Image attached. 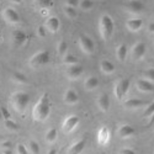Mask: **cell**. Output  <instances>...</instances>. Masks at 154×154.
<instances>
[{"instance_id": "1", "label": "cell", "mask_w": 154, "mask_h": 154, "mask_svg": "<svg viewBox=\"0 0 154 154\" xmlns=\"http://www.w3.org/2000/svg\"><path fill=\"white\" fill-rule=\"evenodd\" d=\"M49 115H51V101L48 94L45 93L38 99V101L32 109V119L35 122H43L49 117Z\"/></svg>"}, {"instance_id": "2", "label": "cell", "mask_w": 154, "mask_h": 154, "mask_svg": "<svg viewBox=\"0 0 154 154\" xmlns=\"http://www.w3.org/2000/svg\"><path fill=\"white\" fill-rule=\"evenodd\" d=\"M30 101H31V96L27 93L21 90L12 93L11 95V105L14 107V110L19 113H23L26 111L27 106L30 105Z\"/></svg>"}, {"instance_id": "3", "label": "cell", "mask_w": 154, "mask_h": 154, "mask_svg": "<svg viewBox=\"0 0 154 154\" xmlns=\"http://www.w3.org/2000/svg\"><path fill=\"white\" fill-rule=\"evenodd\" d=\"M113 29H115V22L112 17L109 14H104L99 21V30H100L101 37L104 40H109L113 33Z\"/></svg>"}, {"instance_id": "4", "label": "cell", "mask_w": 154, "mask_h": 154, "mask_svg": "<svg viewBox=\"0 0 154 154\" xmlns=\"http://www.w3.org/2000/svg\"><path fill=\"white\" fill-rule=\"evenodd\" d=\"M51 59V56L47 51H38L36 52L29 60V64L30 67L32 68H38V67H42V66H46V64L49 62Z\"/></svg>"}, {"instance_id": "5", "label": "cell", "mask_w": 154, "mask_h": 154, "mask_svg": "<svg viewBox=\"0 0 154 154\" xmlns=\"http://www.w3.org/2000/svg\"><path fill=\"white\" fill-rule=\"evenodd\" d=\"M130 85H131V82L130 79H121L120 82H117L116 84H115V88H113V94L115 96H116L117 100H122L123 96L128 93V90H130Z\"/></svg>"}, {"instance_id": "6", "label": "cell", "mask_w": 154, "mask_h": 154, "mask_svg": "<svg viewBox=\"0 0 154 154\" xmlns=\"http://www.w3.org/2000/svg\"><path fill=\"white\" fill-rule=\"evenodd\" d=\"M79 46L80 49L85 54H93L94 51H95V43L89 36L86 35H82L79 37Z\"/></svg>"}, {"instance_id": "7", "label": "cell", "mask_w": 154, "mask_h": 154, "mask_svg": "<svg viewBox=\"0 0 154 154\" xmlns=\"http://www.w3.org/2000/svg\"><path fill=\"white\" fill-rule=\"evenodd\" d=\"M80 122V119L78 116H75V115H70V116H68L66 120L63 121V125H62V130L64 133H70L73 132L76 126L79 125Z\"/></svg>"}, {"instance_id": "8", "label": "cell", "mask_w": 154, "mask_h": 154, "mask_svg": "<svg viewBox=\"0 0 154 154\" xmlns=\"http://www.w3.org/2000/svg\"><path fill=\"white\" fill-rule=\"evenodd\" d=\"M146 52H147V47H146V43L144 42H136L132 47V51H131V54H132V58L134 60H140L144 56H146Z\"/></svg>"}, {"instance_id": "9", "label": "cell", "mask_w": 154, "mask_h": 154, "mask_svg": "<svg viewBox=\"0 0 154 154\" xmlns=\"http://www.w3.org/2000/svg\"><path fill=\"white\" fill-rule=\"evenodd\" d=\"M3 17L9 23L16 25V23L20 22V15H19V12L15 9H12V8H6V9L3 10Z\"/></svg>"}, {"instance_id": "10", "label": "cell", "mask_w": 154, "mask_h": 154, "mask_svg": "<svg viewBox=\"0 0 154 154\" xmlns=\"http://www.w3.org/2000/svg\"><path fill=\"white\" fill-rule=\"evenodd\" d=\"M83 67L79 66V64H74V66H69L67 72H66V75L67 78L70 79V80H75V79H79L80 76L83 75Z\"/></svg>"}, {"instance_id": "11", "label": "cell", "mask_w": 154, "mask_h": 154, "mask_svg": "<svg viewBox=\"0 0 154 154\" xmlns=\"http://www.w3.org/2000/svg\"><path fill=\"white\" fill-rule=\"evenodd\" d=\"M117 134H119L120 138L127 139V138L133 137L136 134V131H134V128L131 125H121L117 128Z\"/></svg>"}, {"instance_id": "12", "label": "cell", "mask_w": 154, "mask_h": 154, "mask_svg": "<svg viewBox=\"0 0 154 154\" xmlns=\"http://www.w3.org/2000/svg\"><path fill=\"white\" fill-rule=\"evenodd\" d=\"M43 26H45L49 32L56 33V32H58V30H59V27H60V21H59V19H58L57 16H49V17L46 20V22H45Z\"/></svg>"}, {"instance_id": "13", "label": "cell", "mask_w": 154, "mask_h": 154, "mask_svg": "<svg viewBox=\"0 0 154 154\" xmlns=\"http://www.w3.org/2000/svg\"><path fill=\"white\" fill-rule=\"evenodd\" d=\"M126 9L132 14H139L144 10V4L140 0H128L126 4Z\"/></svg>"}, {"instance_id": "14", "label": "cell", "mask_w": 154, "mask_h": 154, "mask_svg": "<svg viewBox=\"0 0 154 154\" xmlns=\"http://www.w3.org/2000/svg\"><path fill=\"white\" fill-rule=\"evenodd\" d=\"M136 86L139 91H142V93H153L154 91V84L147 79H139L137 80L136 83Z\"/></svg>"}, {"instance_id": "15", "label": "cell", "mask_w": 154, "mask_h": 154, "mask_svg": "<svg viewBox=\"0 0 154 154\" xmlns=\"http://www.w3.org/2000/svg\"><path fill=\"white\" fill-rule=\"evenodd\" d=\"M126 26L127 29L132 31V32H137L142 29L143 26V20L139 19V17H132V19H128L126 21Z\"/></svg>"}, {"instance_id": "16", "label": "cell", "mask_w": 154, "mask_h": 154, "mask_svg": "<svg viewBox=\"0 0 154 154\" xmlns=\"http://www.w3.org/2000/svg\"><path fill=\"white\" fill-rule=\"evenodd\" d=\"M63 100L67 105H75L76 102L79 101V96H78V94H76L75 90H73V89H68V90H66V93H64Z\"/></svg>"}, {"instance_id": "17", "label": "cell", "mask_w": 154, "mask_h": 154, "mask_svg": "<svg viewBox=\"0 0 154 154\" xmlns=\"http://www.w3.org/2000/svg\"><path fill=\"white\" fill-rule=\"evenodd\" d=\"M96 104H97V106H99V109L101 111H104V112L109 111L110 104H111L110 96L107 94H100L99 97H97V100H96Z\"/></svg>"}, {"instance_id": "18", "label": "cell", "mask_w": 154, "mask_h": 154, "mask_svg": "<svg viewBox=\"0 0 154 154\" xmlns=\"http://www.w3.org/2000/svg\"><path fill=\"white\" fill-rule=\"evenodd\" d=\"M26 40H27L26 32H23L21 30H16V31L12 32V41H14L15 46H17V47L22 46L25 42H26Z\"/></svg>"}, {"instance_id": "19", "label": "cell", "mask_w": 154, "mask_h": 154, "mask_svg": "<svg viewBox=\"0 0 154 154\" xmlns=\"http://www.w3.org/2000/svg\"><path fill=\"white\" fill-rule=\"evenodd\" d=\"M85 148V139H79L68 148V154H82Z\"/></svg>"}, {"instance_id": "20", "label": "cell", "mask_w": 154, "mask_h": 154, "mask_svg": "<svg viewBox=\"0 0 154 154\" xmlns=\"http://www.w3.org/2000/svg\"><path fill=\"white\" fill-rule=\"evenodd\" d=\"M109 139H110V131H109V128L106 126H102L99 132H97V142L100 144H106L109 142Z\"/></svg>"}, {"instance_id": "21", "label": "cell", "mask_w": 154, "mask_h": 154, "mask_svg": "<svg viewBox=\"0 0 154 154\" xmlns=\"http://www.w3.org/2000/svg\"><path fill=\"white\" fill-rule=\"evenodd\" d=\"M146 105V101L140 100V99H128L125 101V107L126 109H131V110H134V109H139Z\"/></svg>"}, {"instance_id": "22", "label": "cell", "mask_w": 154, "mask_h": 154, "mask_svg": "<svg viewBox=\"0 0 154 154\" xmlns=\"http://www.w3.org/2000/svg\"><path fill=\"white\" fill-rule=\"evenodd\" d=\"M100 69L102 73H105V74H112L115 72V66H113V63L110 62L109 59H102L100 62Z\"/></svg>"}, {"instance_id": "23", "label": "cell", "mask_w": 154, "mask_h": 154, "mask_svg": "<svg viewBox=\"0 0 154 154\" xmlns=\"http://www.w3.org/2000/svg\"><path fill=\"white\" fill-rule=\"evenodd\" d=\"M99 85V79L95 78V76H89L86 78V80L84 82V86L88 91H91V90H95Z\"/></svg>"}, {"instance_id": "24", "label": "cell", "mask_w": 154, "mask_h": 154, "mask_svg": "<svg viewBox=\"0 0 154 154\" xmlns=\"http://www.w3.org/2000/svg\"><path fill=\"white\" fill-rule=\"evenodd\" d=\"M127 53H128V49H127V46L125 43L120 45L116 49V57L120 62H125L126 58H127Z\"/></svg>"}, {"instance_id": "25", "label": "cell", "mask_w": 154, "mask_h": 154, "mask_svg": "<svg viewBox=\"0 0 154 154\" xmlns=\"http://www.w3.org/2000/svg\"><path fill=\"white\" fill-rule=\"evenodd\" d=\"M11 80L16 83V84H25V83H27V78H26V75H25L23 73L21 72H15V73H12L11 75Z\"/></svg>"}, {"instance_id": "26", "label": "cell", "mask_w": 154, "mask_h": 154, "mask_svg": "<svg viewBox=\"0 0 154 154\" xmlns=\"http://www.w3.org/2000/svg\"><path fill=\"white\" fill-rule=\"evenodd\" d=\"M35 5L38 9H43V10H48L53 6V0H33Z\"/></svg>"}, {"instance_id": "27", "label": "cell", "mask_w": 154, "mask_h": 154, "mask_svg": "<svg viewBox=\"0 0 154 154\" xmlns=\"http://www.w3.org/2000/svg\"><path fill=\"white\" fill-rule=\"evenodd\" d=\"M57 136H58V133H57L56 128H51V130H48L47 133H46V137H45V138H46V142H47V143H53V142H56Z\"/></svg>"}, {"instance_id": "28", "label": "cell", "mask_w": 154, "mask_h": 154, "mask_svg": "<svg viewBox=\"0 0 154 154\" xmlns=\"http://www.w3.org/2000/svg\"><path fill=\"white\" fill-rule=\"evenodd\" d=\"M63 63L66 64V66H74V64H78V58L75 56H73L72 53H67L66 56L63 57Z\"/></svg>"}, {"instance_id": "29", "label": "cell", "mask_w": 154, "mask_h": 154, "mask_svg": "<svg viewBox=\"0 0 154 154\" xmlns=\"http://www.w3.org/2000/svg\"><path fill=\"white\" fill-rule=\"evenodd\" d=\"M27 148H29V152L31 154H40L41 152V148H40V144H38L36 140H29V143H27Z\"/></svg>"}, {"instance_id": "30", "label": "cell", "mask_w": 154, "mask_h": 154, "mask_svg": "<svg viewBox=\"0 0 154 154\" xmlns=\"http://www.w3.org/2000/svg\"><path fill=\"white\" fill-rule=\"evenodd\" d=\"M57 52L62 57H64L68 53V45H67L66 41H59L58 42V45H57Z\"/></svg>"}, {"instance_id": "31", "label": "cell", "mask_w": 154, "mask_h": 154, "mask_svg": "<svg viewBox=\"0 0 154 154\" xmlns=\"http://www.w3.org/2000/svg\"><path fill=\"white\" fill-rule=\"evenodd\" d=\"M5 127H6V130H9L11 132H16V131L20 130L19 125L15 121H12V120H5Z\"/></svg>"}, {"instance_id": "32", "label": "cell", "mask_w": 154, "mask_h": 154, "mask_svg": "<svg viewBox=\"0 0 154 154\" xmlns=\"http://www.w3.org/2000/svg\"><path fill=\"white\" fill-rule=\"evenodd\" d=\"M63 11H64V14H66V16H68L69 19H74L76 16V10L75 8H72V6H64L63 8Z\"/></svg>"}, {"instance_id": "33", "label": "cell", "mask_w": 154, "mask_h": 154, "mask_svg": "<svg viewBox=\"0 0 154 154\" xmlns=\"http://www.w3.org/2000/svg\"><path fill=\"white\" fill-rule=\"evenodd\" d=\"M94 2L93 0H82L80 2V4H79V6L83 9V10H85V11H88V10H91L93 8H94Z\"/></svg>"}, {"instance_id": "34", "label": "cell", "mask_w": 154, "mask_h": 154, "mask_svg": "<svg viewBox=\"0 0 154 154\" xmlns=\"http://www.w3.org/2000/svg\"><path fill=\"white\" fill-rule=\"evenodd\" d=\"M143 75H144V79L154 83V68H149L147 70L143 72Z\"/></svg>"}, {"instance_id": "35", "label": "cell", "mask_w": 154, "mask_h": 154, "mask_svg": "<svg viewBox=\"0 0 154 154\" xmlns=\"http://www.w3.org/2000/svg\"><path fill=\"white\" fill-rule=\"evenodd\" d=\"M153 113H154V101L150 102L149 105H147V109L144 110V116L146 117H150Z\"/></svg>"}, {"instance_id": "36", "label": "cell", "mask_w": 154, "mask_h": 154, "mask_svg": "<svg viewBox=\"0 0 154 154\" xmlns=\"http://www.w3.org/2000/svg\"><path fill=\"white\" fill-rule=\"evenodd\" d=\"M29 148L23 144H17L16 146V154H29Z\"/></svg>"}, {"instance_id": "37", "label": "cell", "mask_w": 154, "mask_h": 154, "mask_svg": "<svg viewBox=\"0 0 154 154\" xmlns=\"http://www.w3.org/2000/svg\"><path fill=\"white\" fill-rule=\"evenodd\" d=\"M0 149H2V150L12 149V143L10 142V140H4V142L0 143Z\"/></svg>"}, {"instance_id": "38", "label": "cell", "mask_w": 154, "mask_h": 154, "mask_svg": "<svg viewBox=\"0 0 154 154\" xmlns=\"http://www.w3.org/2000/svg\"><path fill=\"white\" fill-rule=\"evenodd\" d=\"M0 112H2L4 120H11V115H10V112L8 111L6 107H0Z\"/></svg>"}, {"instance_id": "39", "label": "cell", "mask_w": 154, "mask_h": 154, "mask_svg": "<svg viewBox=\"0 0 154 154\" xmlns=\"http://www.w3.org/2000/svg\"><path fill=\"white\" fill-rule=\"evenodd\" d=\"M80 4L79 0H66V5L67 6H72V8H76Z\"/></svg>"}, {"instance_id": "40", "label": "cell", "mask_w": 154, "mask_h": 154, "mask_svg": "<svg viewBox=\"0 0 154 154\" xmlns=\"http://www.w3.org/2000/svg\"><path fill=\"white\" fill-rule=\"evenodd\" d=\"M37 33L41 38H45L46 37V27L45 26H40L37 29Z\"/></svg>"}, {"instance_id": "41", "label": "cell", "mask_w": 154, "mask_h": 154, "mask_svg": "<svg viewBox=\"0 0 154 154\" xmlns=\"http://www.w3.org/2000/svg\"><path fill=\"white\" fill-rule=\"evenodd\" d=\"M119 154H136V152L133 149H131V148H123V149L120 150Z\"/></svg>"}, {"instance_id": "42", "label": "cell", "mask_w": 154, "mask_h": 154, "mask_svg": "<svg viewBox=\"0 0 154 154\" xmlns=\"http://www.w3.org/2000/svg\"><path fill=\"white\" fill-rule=\"evenodd\" d=\"M154 125V113L152 115V116L149 117V120H148V126H153Z\"/></svg>"}, {"instance_id": "43", "label": "cell", "mask_w": 154, "mask_h": 154, "mask_svg": "<svg viewBox=\"0 0 154 154\" xmlns=\"http://www.w3.org/2000/svg\"><path fill=\"white\" fill-rule=\"evenodd\" d=\"M148 30H149V32H152V33H154V22H152V23H149V26H148Z\"/></svg>"}, {"instance_id": "44", "label": "cell", "mask_w": 154, "mask_h": 154, "mask_svg": "<svg viewBox=\"0 0 154 154\" xmlns=\"http://www.w3.org/2000/svg\"><path fill=\"white\" fill-rule=\"evenodd\" d=\"M47 154H57V149H56V148H51Z\"/></svg>"}, {"instance_id": "45", "label": "cell", "mask_w": 154, "mask_h": 154, "mask_svg": "<svg viewBox=\"0 0 154 154\" xmlns=\"http://www.w3.org/2000/svg\"><path fill=\"white\" fill-rule=\"evenodd\" d=\"M3 154H12V149H8V150H2Z\"/></svg>"}, {"instance_id": "46", "label": "cell", "mask_w": 154, "mask_h": 154, "mask_svg": "<svg viewBox=\"0 0 154 154\" xmlns=\"http://www.w3.org/2000/svg\"><path fill=\"white\" fill-rule=\"evenodd\" d=\"M11 3H14V4H21L22 3V0H10Z\"/></svg>"}]
</instances>
